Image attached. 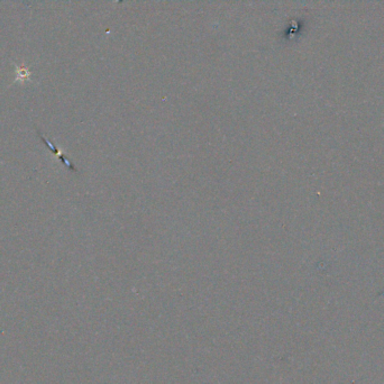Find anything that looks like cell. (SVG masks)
<instances>
[{"label": "cell", "mask_w": 384, "mask_h": 384, "mask_svg": "<svg viewBox=\"0 0 384 384\" xmlns=\"http://www.w3.org/2000/svg\"><path fill=\"white\" fill-rule=\"evenodd\" d=\"M37 135L40 136V139H41V141L43 142V143H44V144L47 146V149H50L52 153H53V154L56 156V158H59L61 161H62V163L65 165L66 168L70 169V170H72V171H77V169H75V168L73 167L72 163H71L70 161H69L68 159H66L65 156H64L62 153H61V151H60L58 148H56V146H55L54 144H52L51 142H50L49 140H47L45 136H43V135H42V133H41L39 130H37Z\"/></svg>", "instance_id": "1"}]
</instances>
